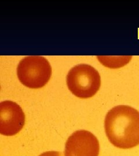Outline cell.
<instances>
[{
	"label": "cell",
	"mask_w": 139,
	"mask_h": 156,
	"mask_svg": "<svg viewBox=\"0 0 139 156\" xmlns=\"http://www.w3.org/2000/svg\"><path fill=\"white\" fill-rule=\"evenodd\" d=\"M106 135L114 146L129 149L139 145V112L128 105L110 109L104 120Z\"/></svg>",
	"instance_id": "cell-1"
},
{
	"label": "cell",
	"mask_w": 139,
	"mask_h": 156,
	"mask_svg": "<svg viewBox=\"0 0 139 156\" xmlns=\"http://www.w3.org/2000/svg\"><path fill=\"white\" fill-rule=\"evenodd\" d=\"M66 82L73 94L79 98L86 99L94 96L100 89L101 77L95 68L82 64L70 70Z\"/></svg>",
	"instance_id": "cell-2"
},
{
	"label": "cell",
	"mask_w": 139,
	"mask_h": 156,
	"mask_svg": "<svg viewBox=\"0 0 139 156\" xmlns=\"http://www.w3.org/2000/svg\"><path fill=\"white\" fill-rule=\"evenodd\" d=\"M17 75L20 82L26 87L39 89L50 80L52 68L49 62L42 56H27L19 62Z\"/></svg>",
	"instance_id": "cell-3"
},
{
	"label": "cell",
	"mask_w": 139,
	"mask_h": 156,
	"mask_svg": "<svg viewBox=\"0 0 139 156\" xmlns=\"http://www.w3.org/2000/svg\"><path fill=\"white\" fill-rule=\"evenodd\" d=\"M100 145L96 136L86 130L72 133L66 143L65 156H98Z\"/></svg>",
	"instance_id": "cell-4"
},
{
	"label": "cell",
	"mask_w": 139,
	"mask_h": 156,
	"mask_svg": "<svg viewBox=\"0 0 139 156\" xmlns=\"http://www.w3.org/2000/svg\"><path fill=\"white\" fill-rule=\"evenodd\" d=\"M25 124V115L16 102L4 101L0 103V133L13 136L19 133Z\"/></svg>",
	"instance_id": "cell-5"
},
{
	"label": "cell",
	"mask_w": 139,
	"mask_h": 156,
	"mask_svg": "<svg viewBox=\"0 0 139 156\" xmlns=\"http://www.w3.org/2000/svg\"><path fill=\"white\" fill-rule=\"evenodd\" d=\"M99 61L105 67L117 68L126 65L132 59V56H97Z\"/></svg>",
	"instance_id": "cell-6"
},
{
	"label": "cell",
	"mask_w": 139,
	"mask_h": 156,
	"mask_svg": "<svg viewBox=\"0 0 139 156\" xmlns=\"http://www.w3.org/2000/svg\"><path fill=\"white\" fill-rule=\"evenodd\" d=\"M39 156H64L63 153L55 151H46L42 153Z\"/></svg>",
	"instance_id": "cell-7"
}]
</instances>
